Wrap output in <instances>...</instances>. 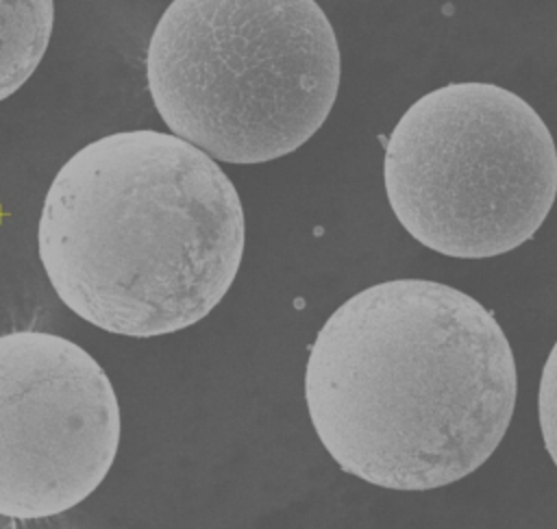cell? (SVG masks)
<instances>
[{
	"label": "cell",
	"mask_w": 557,
	"mask_h": 529,
	"mask_svg": "<svg viewBox=\"0 0 557 529\" xmlns=\"http://www.w3.org/2000/svg\"><path fill=\"white\" fill-rule=\"evenodd\" d=\"M54 24V0H0V102L39 65Z\"/></svg>",
	"instance_id": "cell-6"
},
{
	"label": "cell",
	"mask_w": 557,
	"mask_h": 529,
	"mask_svg": "<svg viewBox=\"0 0 557 529\" xmlns=\"http://www.w3.org/2000/svg\"><path fill=\"white\" fill-rule=\"evenodd\" d=\"M120 444L102 366L44 331L0 335V516L48 518L87 499Z\"/></svg>",
	"instance_id": "cell-5"
},
{
	"label": "cell",
	"mask_w": 557,
	"mask_h": 529,
	"mask_svg": "<svg viewBox=\"0 0 557 529\" xmlns=\"http://www.w3.org/2000/svg\"><path fill=\"white\" fill-rule=\"evenodd\" d=\"M389 207L422 246L487 259L531 239L557 196V148L537 111L494 83L418 98L385 142Z\"/></svg>",
	"instance_id": "cell-4"
},
{
	"label": "cell",
	"mask_w": 557,
	"mask_h": 529,
	"mask_svg": "<svg viewBox=\"0 0 557 529\" xmlns=\"http://www.w3.org/2000/svg\"><path fill=\"white\" fill-rule=\"evenodd\" d=\"M500 324L426 279L370 285L318 331L305 368L311 425L339 468L387 490L455 483L500 444L516 405Z\"/></svg>",
	"instance_id": "cell-1"
},
{
	"label": "cell",
	"mask_w": 557,
	"mask_h": 529,
	"mask_svg": "<svg viewBox=\"0 0 557 529\" xmlns=\"http://www.w3.org/2000/svg\"><path fill=\"white\" fill-rule=\"evenodd\" d=\"M537 409L544 446L557 466V342L550 348L542 368Z\"/></svg>",
	"instance_id": "cell-7"
},
{
	"label": "cell",
	"mask_w": 557,
	"mask_h": 529,
	"mask_svg": "<svg viewBox=\"0 0 557 529\" xmlns=\"http://www.w3.org/2000/svg\"><path fill=\"white\" fill-rule=\"evenodd\" d=\"M335 30L315 0H172L146 54L168 128L226 163L300 148L339 89Z\"/></svg>",
	"instance_id": "cell-3"
},
{
	"label": "cell",
	"mask_w": 557,
	"mask_h": 529,
	"mask_svg": "<svg viewBox=\"0 0 557 529\" xmlns=\"http://www.w3.org/2000/svg\"><path fill=\"white\" fill-rule=\"evenodd\" d=\"M244 209L222 168L161 131L104 135L52 179L39 259L57 296L109 333L154 337L202 320L244 255Z\"/></svg>",
	"instance_id": "cell-2"
}]
</instances>
